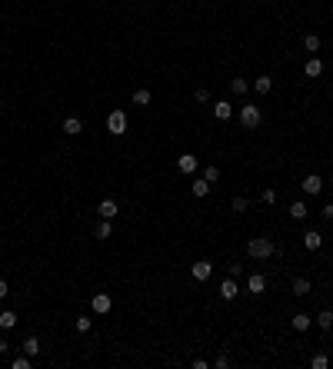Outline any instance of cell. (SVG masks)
Listing matches in <instances>:
<instances>
[{
	"label": "cell",
	"mask_w": 333,
	"mask_h": 369,
	"mask_svg": "<svg viewBox=\"0 0 333 369\" xmlns=\"http://www.w3.org/2000/svg\"><path fill=\"white\" fill-rule=\"evenodd\" d=\"M230 90H233L237 97H243V94H247V80H243V77H233V80H230Z\"/></svg>",
	"instance_id": "484cf974"
},
{
	"label": "cell",
	"mask_w": 333,
	"mask_h": 369,
	"mask_svg": "<svg viewBox=\"0 0 333 369\" xmlns=\"http://www.w3.org/2000/svg\"><path fill=\"white\" fill-rule=\"evenodd\" d=\"M10 366H13V369H30V366H33V356H27V353H24V356H17Z\"/></svg>",
	"instance_id": "83f0119b"
},
{
	"label": "cell",
	"mask_w": 333,
	"mask_h": 369,
	"mask_svg": "<svg viewBox=\"0 0 333 369\" xmlns=\"http://www.w3.org/2000/svg\"><path fill=\"white\" fill-rule=\"evenodd\" d=\"M253 90H257V94L260 97H267V94H270V90H273V77H257V80H253Z\"/></svg>",
	"instance_id": "2e32d148"
},
{
	"label": "cell",
	"mask_w": 333,
	"mask_h": 369,
	"mask_svg": "<svg viewBox=\"0 0 333 369\" xmlns=\"http://www.w3.org/2000/svg\"><path fill=\"white\" fill-rule=\"evenodd\" d=\"M117 213H120L117 200H103L100 207H97V216H100V219H113V216H117Z\"/></svg>",
	"instance_id": "9c48e42d"
},
{
	"label": "cell",
	"mask_w": 333,
	"mask_h": 369,
	"mask_svg": "<svg viewBox=\"0 0 333 369\" xmlns=\"http://www.w3.org/2000/svg\"><path fill=\"white\" fill-rule=\"evenodd\" d=\"M150 100H153V94H150V90H147V87L133 90V103H137V106H147V103H150Z\"/></svg>",
	"instance_id": "7402d4cb"
},
{
	"label": "cell",
	"mask_w": 333,
	"mask_h": 369,
	"mask_svg": "<svg viewBox=\"0 0 333 369\" xmlns=\"http://www.w3.org/2000/svg\"><path fill=\"white\" fill-rule=\"evenodd\" d=\"M63 133H67V137L83 133V120H80V117H67V120H63Z\"/></svg>",
	"instance_id": "7c38bea8"
},
{
	"label": "cell",
	"mask_w": 333,
	"mask_h": 369,
	"mask_svg": "<svg viewBox=\"0 0 333 369\" xmlns=\"http://www.w3.org/2000/svg\"><path fill=\"white\" fill-rule=\"evenodd\" d=\"M310 366H313V369H327L330 366V356H327V353H317V356L310 359Z\"/></svg>",
	"instance_id": "4316f807"
},
{
	"label": "cell",
	"mask_w": 333,
	"mask_h": 369,
	"mask_svg": "<svg viewBox=\"0 0 333 369\" xmlns=\"http://www.w3.org/2000/svg\"><path fill=\"white\" fill-rule=\"evenodd\" d=\"M237 293H240V289H237V280H233V276L220 283V300H226V303H230V300H237Z\"/></svg>",
	"instance_id": "30bf717a"
},
{
	"label": "cell",
	"mask_w": 333,
	"mask_h": 369,
	"mask_svg": "<svg viewBox=\"0 0 333 369\" xmlns=\"http://www.w3.org/2000/svg\"><path fill=\"white\" fill-rule=\"evenodd\" d=\"M226 269H230V276H233V280H237V276H243V266H240V263H230Z\"/></svg>",
	"instance_id": "836d02e7"
},
{
	"label": "cell",
	"mask_w": 333,
	"mask_h": 369,
	"mask_svg": "<svg viewBox=\"0 0 333 369\" xmlns=\"http://www.w3.org/2000/svg\"><path fill=\"white\" fill-rule=\"evenodd\" d=\"M177 170H180V173H197V170H200V160L194 157V153H180V157H177Z\"/></svg>",
	"instance_id": "277c9868"
},
{
	"label": "cell",
	"mask_w": 333,
	"mask_h": 369,
	"mask_svg": "<svg viewBox=\"0 0 333 369\" xmlns=\"http://www.w3.org/2000/svg\"><path fill=\"white\" fill-rule=\"evenodd\" d=\"M290 326H293L296 333H307L310 326H313V316H307V313H296L293 319H290Z\"/></svg>",
	"instance_id": "4fadbf2b"
},
{
	"label": "cell",
	"mask_w": 333,
	"mask_h": 369,
	"mask_svg": "<svg viewBox=\"0 0 333 369\" xmlns=\"http://www.w3.org/2000/svg\"><path fill=\"white\" fill-rule=\"evenodd\" d=\"M217 369H226V366H230V356H223V353H220V356H217V363H214Z\"/></svg>",
	"instance_id": "e575fe53"
},
{
	"label": "cell",
	"mask_w": 333,
	"mask_h": 369,
	"mask_svg": "<svg viewBox=\"0 0 333 369\" xmlns=\"http://www.w3.org/2000/svg\"><path fill=\"white\" fill-rule=\"evenodd\" d=\"M260 200H264V203H277V190L264 187V190H260Z\"/></svg>",
	"instance_id": "4dcf8cb0"
},
{
	"label": "cell",
	"mask_w": 333,
	"mask_h": 369,
	"mask_svg": "<svg viewBox=\"0 0 333 369\" xmlns=\"http://www.w3.org/2000/svg\"><path fill=\"white\" fill-rule=\"evenodd\" d=\"M77 333H90V326H94V319H87V316H77Z\"/></svg>",
	"instance_id": "f546056e"
},
{
	"label": "cell",
	"mask_w": 333,
	"mask_h": 369,
	"mask_svg": "<svg viewBox=\"0 0 333 369\" xmlns=\"http://www.w3.org/2000/svg\"><path fill=\"white\" fill-rule=\"evenodd\" d=\"M90 306H94V313H110V309H113V300H110V293H97L94 296V300H90Z\"/></svg>",
	"instance_id": "52a82bcc"
},
{
	"label": "cell",
	"mask_w": 333,
	"mask_h": 369,
	"mask_svg": "<svg viewBox=\"0 0 333 369\" xmlns=\"http://www.w3.org/2000/svg\"><path fill=\"white\" fill-rule=\"evenodd\" d=\"M20 349H24L27 356H37V353H40V339L37 336H27L24 343H20Z\"/></svg>",
	"instance_id": "ffe728a7"
},
{
	"label": "cell",
	"mask_w": 333,
	"mask_h": 369,
	"mask_svg": "<svg viewBox=\"0 0 333 369\" xmlns=\"http://www.w3.org/2000/svg\"><path fill=\"white\" fill-rule=\"evenodd\" d=\"M210 187H214V183H207L203 176H200V180H194V196H200V200H203V196L210 193Z\"/></svg>",
	"instance_id": "cb8c5ba5"
},
{
	"label": "cell",
	"mask_w": 333,
	"mask_h": 369,
	"mask_svg": "<svg viewBox=\"0 0 333 369\" xmlns=\"http://www.w3.org/2000/svg\"><path fill=\"white\" fill-rule=\"evenodd\" d=\"M290 216H293V219H300V223H303V219H307V216H310V210H307V203H303V200H296V203H290Z\"/></svg>",
	"instance_id": "d6986e66"
},
{
	"label": "cell",
	"mask_w": 333,
	"mask_h": 369,
	"mask_svg": "<svg viewBox=\"0 0 333 369\" xmlns=\"http://www.w3.org/2000/svg\"><path fill=\"white\" fill-rule=\"evenodd\" d=\"M323 216H327V219L333 216V203H327V207H323Z\"/></svg>",
	"instance_id": "8d00e7d4"
},
{
	"label": "cell",
	"mask_w": 333,
	"mask_h": 369,
	"mask_svg": "<svg viewBox=\"0 0 333 369\" xmlns=\"http://www.w3.org/2000/svg\"><path fill=\"white\" fill-rule=\"evenodd\" d=\"M190 273H194V280H197V283H207L210 276H214V263H210V260H197Z\"/></svg>",
	"instance_id": "5b68a950"
},
{
	"label": "cell",
	"mask_w": 333,
	"mask_h": 369,
	"mask_svg": "<svg viewBox=\"0 0 333 369\" xmlns=\"http://www.w3.org/2000/svg\"><path fill=\"white\" fill-rule=\"evenodd\" d=\"M194 100H197V103H207V100H210V90H207V87H197V90H194Z\"/></svg>",
	"instance_id": "1f68e13d"
},
{
	"label": "cell",
	"mask_w": 333,
	"mask_h": 369,
	"mask_svg": "<svg viewBox=\"0 0 333 369\" xmlns=\"http://www.w3.org/2000/svg\"><path fill=\"white\" fill-rule=\"evenodd\" d=\"M233 213H247V196H233Z\"/></svg>",
	"instance_id": "d6a6232c"
},
{
	"label": "cell",
	"mask_w": 333,
	"mask_h": 369,
	"mask_svg": "<svg viewBox=\"0 0 333 369\" xmlns=\"http://www.w3.org/2000/svg\"><path fill=\"white\" fill-rule=\"evenodd\" d=\"M7 293H10V289H7V280H0V300H7Z\"/></svg>",
	"instance_id": "d590c367"
},
{
	"label": "cell",
	"mask_w": 333,
	"mask_h": 369,
	"mask_svg": "<svg viewBox=\"0 0 333 369\" xmlns=\"http://www.w3.org/2000/svg\"><path fill=\"white\" fill-rule=\"evenodd\" d=\"M214 117L220 120V123H226V120L233 117V106L226 103V100H217V103H214Z\"/></svg>",
	"instance_id": "8fae6325"
},
{
	"label": "cell",
	"mask_w": 333,
	"mask_h": 369,
	"mask_svg": "<svg viewBox=\"0 0 333 369\" xmlns=\"http://www.w3.org/2000/svg\"><path fill=\"white\" fill-rule=\"evenodd\" d=\"M300 187H303V193H307V196H317V193L323 190V180H320L317 173H310V176H303V183H300Z\"/></svg>",
	"instance_id": "ba28073f"
},
{
	"label": "cell",
	"mask_w": 333,
	"mask_h": 369,
	"mask_svg": "<svg viewBox=\"0 0 333 369\" xmlns=\"http://www.w3.org/2000/svg\"><path fill=\"white\" fill-rule=\"evenodd\" d=\"M264 289H267V276L264 273H250L247 276V293L250 296H260Z\"/></svg>",
	"instance_id": "8992f818"
},
{
	"label": "cell",
	"mask_w": 333,
	"mask_h": 369,
	"mask_svg": "<svg viewBox=\"0 0 333 369\" xmlns=\"http://www.w3.org/2000/svg\"><path fill=\"white\" fill-rule=\"evenodd\" d=\"M313 323L320 326V329H330V326H333V313H330V309H320V313L313 316Z\"/></svg>",
	"instance_id": "44dd1931"
},
{
	"label": "cell",
	"mask_w": 333,
	"mask_h": 369,
	"mask_svg": "<svg viewBox=\"0 0 333 369\" xmlns=\"http://www.w3.org/2000/svg\"><path fill=\"white\" fill-rule=\"evenodd\" d=\"M303 73H307V77H320L323 73V60H320V57H310V60L303 63Z\"/></svg>",
	"instance_id": "5bb4252c"
},
{
	"label": "cell",
	"mask_w": 333,
	"mask_h": 369,
	"mask_svg": "<svg viewBox=\"0 0 333 369\" xmlns=\"http://www.w3.org/2000/svg\"><path fill=\"white\" fill-rule=\"evenodd\" d=\"M303 246H307V250H320V246H323V236H320L317 230H307V233H303Z\"/></svg>",
	"instance_id": "9a60e30c"
},
{
	"label": "cell",
	"mask_w": 333,
	"mask_h": 369,
	"mask_svg": "<svg viewBox=\"0 0 333 369\" xmlns=\"http://www.w3.org/2000/svg\"><path fill=\"white\" fill-rule=\"evenodd\" d=\"M97 239H110V233H113V226H110V219H100V226H97Z\"/></svg>",
	"instance_id": "d4e9b609"
},
{
	"label": "cell",
	"mask_w": 333,
	"mask_h": 369,
	"mask_svg": "<svg viewBox=\"0 0 333 369\" xmlns=\"http://www.w3.org/2000/svg\"><path fill=\"white\" fill-rule=\"evenodd\" d=\"M237 117H240V123H243V130H257V126L264 123V113H260V106H253V103H243Z\"/></svg>",
	"instance_id": "7a4b0ae2"
},
{
	"label": "cell",
	"mask_w": 333,
	"mask_h": 369,
	"mask_svg": "<svg viewBox=\"0 0 333 369\" xmlns=\"http://www.w3.org/2000/svg\"><path fill=\"white\" fill-rule=\"evenodd\" d=\"M310 289H313V283H310L307 276H296L293 280V293L296 296H310Z\"/></svg>",
	"instance_id": "ac0fdd59"
},
{
	"label": "cell",
	"mask_w": 333,
	"mask_h": 369,
	"mask_svg": "<svg viewBox=\"0 0 333 369\" xmlns=\"http://www.w3.org/2000/svg\"><path fill=\"white\" fill-rule=\"evenodd\" d=\"M17 323H20V319H17V313H13V309H4V313H0V329H4V333H10Z\"/></svg>",
	"instance_id": "e0dca14e"
},
{
	"label": "cell",
	"mask_w": 333,
	"mask_h": 369,
	"mask_svg": "<svg viewBox=\"0 0 333 369\" xmlns=\"http://www.w3.org/2000/svg\"><path fill=\"white\" fill-rule=\"evenodd\" d=\"M203 180H207V183H217V180H220V167H207V170H203Z\"/></svg>",
	"instance_id": "f1b7e54d"
},
{
	"label": "cell",
	"mask_w": 333,
	"mask_h": 369,
	"mask_svg": "<svg viewBox=\"0 0 333 369\" xmlns=\"http://www.w3.org/2000/svg\"><path fill=\"white\" fill-rule=\"evenodd\" d=\"M247 256L250 260H270V256H277V243H273L270 236H257V239L247 243Z\"/></svg>",
	"instance_id": "6da1fadb"
},
{
	"label": "cell",
	"mask_w": 333,
	"mask_h": 369,
	"mask_svg": "<svg viewBox=\"0 0 333 369\" xmlns=\"http://www.w3.org/2000/svg\"><path fill=\"white\" fill-rule=\"evenodd\" d=\"M7 349H10V346H7V339H4V336H0V356H4V353H7Z\"/></svg>",
	"instance_id": "74e56055"
},
{
	"label": "cell",
	"mask_w": 333,
	"mask_h": 369,
	"mask_svg": "<svg viewBox=\"0 0 333 369\" xmlns=\"http://www.w3.org/2000/svg\"><path fill=\"white\" fill-rule=\"evenodd\" d=\"M303 50L317 53V50H320V37H317V33H307V37H303Z\"/></svg>",
	"instance_id": "603a6c76"
},
{
	"label": "cell",
	"mask_w": 333,
	"mask_h": 369,
	"mask_svg": "<svg viewBox=\"0 0 333 369\" xmlns=\"http://www.w3.org/2000/svg\"><path fill=\"white\" fill-rule=\"evenodd\" d=\"M107 130L113 133V137H120V133H127V113L124 110H113L107 117Z\"/></svg>",
	"instance_id": "3957f363"
}]
</instances>
